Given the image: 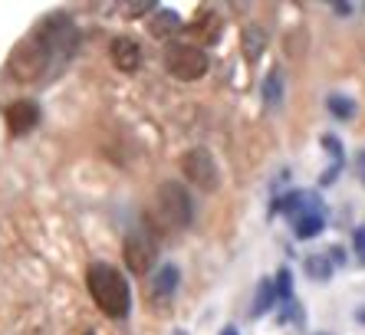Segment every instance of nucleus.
<instances>
[{"mask_svg":"<svg viewBox=\"0 0 365 335\" xmlns=\"http://www.w3.org/2000/svg\"><path fill=\"white\" fill-rule=\"evenodd\" d=\"M175 286H178V267H162V273L155 277V283H152V299L158 302V299H168L171 293H175Z\"/></svg>","mask_w":365,"mask_h":335,"instance_id":"12","label":"nucleus"},{"mask_svg":"<svg viewBox=\"0 0 365 335\" xmlns=\"http://www.w3.org/2000/svg\"><path fill=\"white\" fill-rule=\"evenodd\" d=\"M293 296V279H289V269L277 273V299H289Z\"/></svg>","mask_w":365,"mask_h":335,"instance_id":"18","label":"nucleus"},{"mask_svg":"<svg viewBox=\"0 0 365 335\" xmlns=\"http://www.w3.org/2000/svg\"><path fill=\"white\" fill-rule=\"evenodd\" d=\"M50 59H53V50H50V43H46V36L30 34L26 40H20L14 46V53L7 59V69L17 83H34V79H40L46 73Z\"/></svg>","mask_w":365,"mask_h":335,"instance_id":"2","label":"nucleus"},{"mask_svg":"<svg viewBox=\"0 0 365 335\" xmlns=\"http://www.w3.org/2000/svg\"><path fill=\"white\" fill-rule=\"evenodd\" d=\"M326 105H329V112L336 118H352V115H356V102L346 99V96H329V99H326Z\"/></svg>","mask_w":365,"mask_h":335,"instance_id":"15","label":"nucleus"},{"mask_svg":"<svg viewBox=\"0 0 365 335\" xmlns=\"http://www.w3.org/2000/svg\"><path fill=\"white\" fill-rule=\"evenodd\" d=\"M185 34L197 43H217V36H221V17L214 10H201L195 24L185 26Z\"/></svg>","mask_w":365,"mask_h":335,"instance_id":"10","label":"nucleus"},{"mask_svg":"<svg viewBox=\"0 0 365 335\" xmlns=\"http://www.w3.org/2000/svg\"><path fill=\"white\" fill-rule=\"evenodd\" d=\"M155 207H158V217L168 227H187L191 224V197L178 181H165L155 191Z\"/></svg>","mask_w":365,"mask_h":335,"instance_id":"5","label":"nucleus"},{"mask_svg":"<svg viewBox=\"0 0 365 335\" xmlns=\"http://www.w3.org/2000/svg\"><path fill=\"white\" fill-rule=\"evenodd\" d=\"M109 53H112V63H115L122 73H135V69L142 66V46H138L132 36H115Z\"/></svg>","mask_w":365,"mask_h":335,"instance_id":"9","label":"nucleus"},{"mask_svg":"<svg viewBox=\"0 0 365 335\" xmlns=\"http://www.w3.org/2000/svg\"><path fill=\"white\" fill-rule=\"evenodd\" d=\"M306 269H309L316 279H329V273H332L329 257H309V260H306Z\"/></svg>","mask_w":365,"mask_h":335,"instance_id":"16","label":"nucleus"},{"mask_svg":"<svg viewBox=\"0 0 365 335\" xmlns=\"http://www.w3.org/2000/svg\"><path fill=\"white\" fill-rule=\"evenodd\" d=\"M267 46V36L264 30H257V26H250V30H244V53L247 59H257L260 56V50Z\"/></svg>","mask_w":365,"mask_h":335,"instance_id":"14","label":"nucleus"},{"mask_svg":"<svg viewBox=\"0 0 365 335\" xmlns=\"http://www.w3.org/2000/svg\"><path fill=\"white\" fill-rule=\"evenodd\" d=\"M148 10H158L152 0H142V4H128V7H125V17L135 20V17H142V14H148Z\"/></svg>","mask_w":365,"mask_h":335,"instance_id":"19","label":"nucleus"},{"mask_svg":"<svg viewBox=\"0 0 365 335\" xmlns=\"http://www.w3.org/2000/svg\"><path fill=\"white\" fill-rule=\"evenodd\" d=\"M36 122H40V109H36V102L17 99V102H10V105H7V128L14 135L34 132Z\"/></svg>","mask_w":365,"mask_h":335,"instance_id":"8","label":"nucleus"},{"mask_svg":"<svg viewBox=\"0 0 365 335\" xmlns=\"http://www.w3.org/2000/svg\"><path fill=\"white\" fill-rule=\"evenodd\" d=\"M86 286H89V296L109 319H125L132 309V293H128V283L115 267L109 263H93L86 269Z\"/></svg>","mask_w":365,"mask_h":335,"instance_id":"1","label":"nucleus"},{"mask_svg":"<svg viewBox=\"0 0 365 335\" xmlns=\"http://www.w3.org/2000/svg\"><path fill=\"white\" fill-rule=\"evenodd\" d=\"M221 335H237V329H224V332Z\"/></svg>","mask_w":365,"mask_h":335,"instance_id":"21","label":"nucleus"},{"mask_svg":"<svg viewBox=\"0 0 365 335\" xmlns=\"http://www.w3.org/2000/svg\"><path fill=\"white\" fill-rule=\"evenodd\" d=\"M273 302H277V286H273L270 279H264V283L257 286V306H254V316H264V312L270 309Z\"/></svg>","mask_w":365,"mask_h":335,"instance_id":"13","label":"nucleus"},{"mask_svg":"<svg viewBox=\"0 0 365 335\" xmlns=\"http://www.w3.org/2000/svg\"><path fill=\"white\" fill-rule=\"evenodd\" d=\"M122 257H125V267L132 269L135 277H145V273L155 267V243L142 234H132L122 243Z\"/></svg>","mask_w":365,"mask_h":335,"instance_id":"7","label":"nucleus"},{"mask_svg":"<svg viewBox=\"0 0 365 335\" xmlns=\"http://www.w3.org/2000/svg\"><path fill=\"white\" fill-rule=\"evenodd\" d=\"M280 86H283V73L280 69H273L270 79H267V102H280Z\"/></svg>","mask_w":365,"mask_h":335,"instance_id":"17","label":"nucleus"},{"mask_svg":"<svg viewBox=\"0 0 365 335\" xmlns=\"http://www.w3.org/2000/svg\"><path fill=\"white\" fill-rule=\"evenodd\" d=\"M165 69L181 83H195L207 73V53L197 50L195 43H171L165 50Z\"/></svg>","mask_w":365,"mask_h":335,"instance_id":"4","label":"nucleus"},{"mask_svg":"<svg viewBox=\"0 0 365 335\" xmlns=\"http://www.w3.org/2000/svg\"><path fill=\"white\" fill-rule=\"evenodd\" d=\"M148 30H152V36H158V40H171V36L181 30V17L175 10H155V20L148 24Z\"/></svg>","mask_w":365,"mask_h":335,"instance_id":"11","label":"nucleus"},{"mask_svg":"<svg viewBox=\"0 0 365 335\" xmlns=\"http://www.w3.org/2000/svg\"><path fill=\"white\" fill-rule=\"evenodd\" d=\"M181 171L191 185H197L201 191H214V187L221 185V175H217V165H214L211 151L204 148H191L181 155Z\"/></svg>","mask_w":365,"mask_h":335,"instance_id":"6","label":"nucleus"},{"mask_svg":"<svg viewBox=\"0 0 365 335\" xmlns=\"http://www.w3.org/2000/svg\"><path fill=\"white\" fill-rule=\"evenodd\" d=\"M356 250H359V257L365 260V227H359L356 230Z\"/></svg>","mask_w":365,"mask_h":335,"instance_id":"20","label":"nucleus"},{"mask_svg":"<svg viewBox=\"0 0 365 335\" xmlns=\"http://www.w3.org/2000/svg\"><path fill=\"white\" fill-rule=\"evenodd\" d=\"M277 207L283 210V214H289L293 217V234L299 237V240H313V237L323 234L326 227V210L323 204L316 201L313 194H287Z\"/></svg>","mask_w":365,"mask_h":335,"instance_id":"3","label":"nucleus"}]
</instances>
